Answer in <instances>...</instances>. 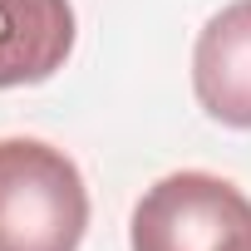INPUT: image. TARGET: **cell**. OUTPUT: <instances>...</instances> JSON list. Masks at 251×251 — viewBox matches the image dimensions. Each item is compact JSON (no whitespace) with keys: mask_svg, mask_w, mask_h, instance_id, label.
Wrapping results in <instances>:
<instances>
[{"mask_svg":"<svg viewBox=\"0 0 251 251\" xmlns=\"http://www.w3.org/2000/svg\"><path fill=\"white\" fill-rule=\"evenodd\" d=\"M89 187L69 153L40 138H0V251H79Z\"/></svg>","mask_w":251,"mask_h":251,"instance_id":"obj_1","label":"cell"},{"mask_svg":"<svg viewBox=\"0 0 251 251\" xmlns=\"http://www.w3.org/2000/svg\"><path fill=\"white\" fill-rule=\"evenodd\" d=\"M251 236V197L217 173H168L133 207V251H236Z\"/></svg>","mask_w":251,"mask_h":251,"instance_id":"obj_2","label":"cell"},{"mask_svg":"<svg viewBox=\"0 0 251 251\" xmlns=\"http://www.w3.org/2000/svg\"><path fill=\"white\" fill-rule=\"evenodd\" d=\"M192 89H197V103L217 123L251 128V0L226 5L197 35Z\"/></svg>","mask_w":251,"mask_h":251,"instance_id":"obj_3","label":"cell"},{"mask_svg":"<svg viewBox=\"0 0 251 251\" xmlns=\"http://www.w3.org/2000/svg\"><path fill=\"white\" fill-rule=\"evenodd\" d=\"M74 50L69 0H0V89L40 84Z\"/></svg>","mask_w":251,"mask_h":251,"instance_id":"obj_4","label":"cell"},{"mask_svg":"<svg viewBox=\"0 0 251 251\" xmlns=\"http://www.w3.org/2000/svg\"><path fill=\"white\" fill-rule=\"evenodd\" d=\"M236 251H251V236H246V241H241V246H236Z\"/></svg>","mask_w":251,"mask_h":251,"instance_id":"obj_5","label":"cell"}]
</instances>
